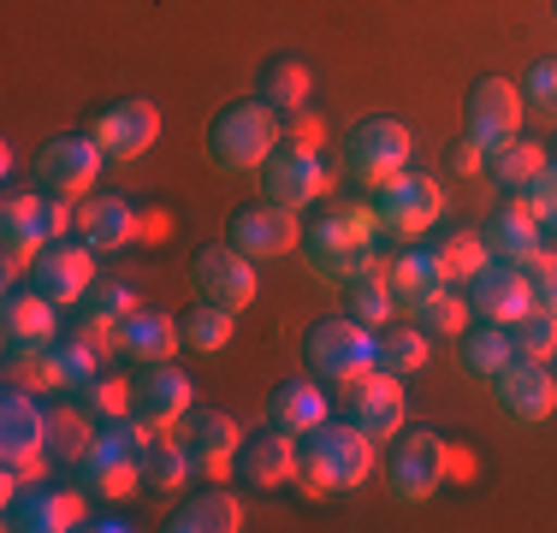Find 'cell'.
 Masks as SVG:
<instances>
[{"instance_id": "obj_1", "label": "cell", "mask_w": 557, "mask_h": 533, "mask_svg": "<svg viewBox=\"0 0 557 533\" xmlns=\"http://www.w3.org/2000/svg\"><path fill=\"white\" fill-rule=\"evenodd\" d=\"M380 213L368 202H321L314 220L302 225V261H309L314 278L326 285H350V278L374 273L380 266Z\"/></svg>"}, {"instance_id": "obj_2", "label": "cell", "mask_w": 557, "mask_h": 533, "mask_svg": "<svg viewBox=\"0 0 557 533\" xmlns=\"http://www.w3.org/2000/svg\"><path fill=\"white\" fill-rule=\"evenodd\" d=\"M374 438L356 421H321L302 438V462H297V492L302 498H326V492H350L374 474Z\"/></svg>"}, {"instance_id": "obj_3", "label": "cell", "mask_w": 557, "mask_h": 533, "mask_svg": "<svg viewBox=\"0 0 557 533\" xmlns=\"http://www.w3.org/2000/svg\"><path fill=\"white\" fill-rule=\"evenodd\" d=\"M154 445V426L137 421V416H113V421H96V445L89 457L77 462V486L89 498H125L131 486H143V457Z\"/></svg>"}, {"instance_id": "obj_4", "label": "cell", "mask_w": 557, "mask_h": 533, "mask_svg": "<svg viewBox=\"0 0 557 533\" xmlns=\"http://www.w3.org/2000/svg\"><path fill=\"white\" fill-rule=\"evenodd\" d=\"M285 137L278 131V113L268 101H225L214 119H208V137H202V149H208V166H220V172H256L261 160L273 154V142Z\"/></svg>"}, {"instance_id": "obj_5", "label": "cell", "mask_w": 557, "mask_h": 533, "mask_svg": "<svg viewBox=\"0 0 557 533\" xmlns=\"http://www.w3.org/2000/svg\"><path fill=\"white\" fill-rule=\"evenodd\" d=\"M302 368L321 385H356L362 373H374V326H362L356 314L314 320L302 332Z\"/></svg>"}, {"instance_id": "obj_6", "label": "cell", "mask_w": 557, "mask_h": 533, "mask_svg": "<svg viewBox=\"0 0 557 533\" xmlns=\"http://www.w3.org/2000/svg\"><path fill=\"white\" fill-rule=\"evenodd\" d=\"M409 154H416V137H409V125L392 113L356 119V125L344 131V172H350L362 190H380L397 172H409Z\"/></svg>"}, {"instance_id": "obj_7", "label": "cell", "mask_w": 557, "mask_h": 533, "mask_svg": "<svg viewBox=\"0 0 557 533\" xmlns=\"http://www.w3.org/2000/svg\"><path fill=\"white\" fill-rule=\"evenodd\" d=\"M261 178V202H278V208H309V202H326L333 190V166L314 142H297V137H278L273 154L256 166Z\"/></svg>"}, {"instance_id": "obj_8", "label": "cell", "mask_w": 557, "mask_h": 533, "mask_svg": "<svg viewBox=\"0 0 557 533\" xmlns=\"http://www.w3.org/2000/svg\"><path fill=\"white\" fill-rule=\"evenodd\" d=\"M445 480H450V445L440 433L416 426V433H397L392 438V450H386V492L397 504H428Z\"/></svg>"}, {"instance_id": "obj_9", "label": "cell", "mask_w": 557, "mask_h": 533, "mask_svg": "<svg viewBox=\"0 0 557 533\" xmlns=\"http://www.w3.org/2000/svg\"><path fill=\"white\" fill-rule=\"evenodd\" d=\"M72 225H77L72 202H60V196H48V190H42V196L12 190L7 202H0V249H7V256L36 261V249L60 244Z\"/></svg>"}, {"instance_id": "obj_10", "label": "cell", "mask_w": 557, "mask_h": 533, "mask_svg": "<svg viewBox=\"0 0 557 533\" xmlns=\"http://www.w3.org/2000/svg\"><path fill=\"white\" fill-rule=\"evenodd\" d=\"M89 492L77 480H24L18 492H7V528L12 533H65V528H84Z\"/></svg>"}, {"instance_id": "obj_11", "label": "cell", "mask_w": 557, "mask_h": 533, "mask_svg": "<svg viewBox=\"0 0 557 533\" xmlns=\"http://www.w3.org/2000/svg\"><path fill=\"white\" fill-rule=\"evenodd\" d=\"M374 213L392 237H428L445 220V190L428 172H397L392 184L374 190Z\"/></svg>"}, {"instance_id": "obj_12", "label": "cell", "mask_w": 557, "mask_h": 533, "mask_svg": "<svg viewBox=\"0 0 557 533\" xmlns=\"http://www.w3.org/2000/svg\"><path fill=\"white\" fill-rule=\"evenodd\" d=\"M101 160H108V149L89 131H65V137H54L36 154V184L48 196H60V202H84V190H96L101 178Z\"/></svg>"}, {"instance_id": "obj_13", "label": "cell", "mask_w": 557, "mask_h": 533, "mask_svg": "<svg viewBox=\"0 0 557 533\" xmlns=\"http://www.w3.org/2000/svg\"><path fill=\"white\" fill-rule=\"evenodd\" d=\"M190 285H196V297H202V302L232 309V314H244L249 302H256V290H261V285H256V261H249L237 244H208V249H196Z\"/></svg>"}, {"instance_id": "obj_14", "label": "cell", "mask_w": 557, "mask_h": 533, "mask_svg": "<svg viewBox=\"0 0 557 533\" xmlns=\"http://www.w3.org/2000/svg\"><path fill=\"white\" fill-rule=\"evenodd\" d=\"M522 107H528L522 84H510V77H481V84L469 89V101H462V131L493 154L510 137H522Z\"/></svg>"}, {"instance_id": "obj_15", "label": "cell", "mask_w": 557, "mask_h": 533, "mask_svg": "<svg viewBox=\"0 0 557 533\" xmlns=\"http://www.w3.org/2000/svg\"><path fill=\"white\" fill-rule=\"evenodd\" d=\"M225 244H237L249 261H278V256H290V249H302V220H297V208L249 202V208L232 213Z\"/></svg>"}, {"instance_id": "obj_16", "label": "cell", "mask_w": 557, "mask_h": 533, "mask_svg": "<svg viewBox=\"0 0 557 533\" xmlns=\"http://www.w3.org/2000/svg\"><path fill=\"white\" fill-rule=\"evenodd\" d=\"M96 285V249L89 244H48L36 249L30 261V290H42L54 309H65V302H84V290Z\"/></svg>"}, {"instance_id": "obj_17", "label": "cell", "mask_w": 557, "mask_h": 533, "mask_svg": "<svg viewBox=\"0 0 557 533\" xmlns=\"http://www.w3.org/2000/svg\"><path fill=\"white\" fill-rule=\"evenodd\" d=\"M344 409H350V421L362 426L374 445H392L397 433H404V416H409V404H404V385H397V373H362L356 385H344Z\"/></svg>"}, {"instance_id": "obj_18", "label": "cell", "mask_w": 557, "mask_h": 533, "mask_svg": "<svg viewBox=\"0 0 557 533\" xmlns=\"http://www.w3.org/2000/svg\"><path fill=\"white\" fill-rule=\"evenodd\" d=\"M493 397H498V409L510 421H528V426H540L557 409V380L546 373V362L540 356H516L504 373H493Z\"/></svg>"}, {"instance_id": "obj_19", "label": "cell", "mask_w": 557, "mask_h": 533, "mask_svg": "<svg viewBox=\"0 0 557 533\" xmlns=\"http://www.w3.org/2000/svg\"><path fill=\"white\" fill-rule=\"evenodd\" d=\"M89 137L108 149V160H137V154L154 149V137H161V113H154V101L125 96V101L101 107V119L89 125Z\"/></svg>"}, {"instance_id": "obj_20", "label": "cell", "mask_w": 557, "mask_h": 533, "mask_svg": "<svg viewBox=\"0 0 557 533\" xmlns=\"http://www.w3.org/2000/svg\"><path fill=\"white\" fill-rule=\"evenodd\" d=\"M190 409H196V385H190V373L154 362L149 373H143V380H131V416L149 421L154 433H161V426H178L184 416H190Z\"/></svg>"}, {"instance_id": "obj_21", "label": "cell", "mask_w": 557, "mask_h": 533, "mask_svg": "<svg viewBox=\"0 0 557 533\" xmlns=\"http://www.w3.org/2000/svg\"><path fill=\"white\" fill-rule=\"evenodd\" d=\"M178 445L190 450L196 474H225L237 462V450H244V433H237V421L225 409H190L178 421Z\"/></svg>"}, {"instance_id": "obj_22", "label": "cell", "mask_w": 557, "mask_h": 533, "mask_svg": "<svg viewBox=\"0 0 557 533\" xmlns=\"http://www.w3.org/2000/svg\"><path fill=\"white\" fill-rule=\"evenodd\" d=\"M528 302H534V285H528V273L510 266V261H486L481 273L469 278L474 320H498V326H510V320L528 314Z\"/></svg>"}, {"instance_id": "obj_23", "label": "cell", "mask_w": 557, "mask_h": 533, "mask_svg": "<svg viewBox=\"0 0 557 533\" xmlns=\"http://www.w3.org/2000/svg\"><path fill=\"white\" fill-rule=\"evenodd\" d=\"M297 462H302L297 438L278 433V426H261L256 438H244V450H237L232 469L244 474L256 492H273V486H290V480H297Z\"/></svg>"}, {"instance_id": "obj_24", "label": "cell", "mask_w": 557, "mask_h": 533, "mask_svg": "<svg viewBox=\"0 0 557 533\" xmlns=\"http://www.w3.org/2000/svg\"><path fill=\"white\" fill-rule=\"evenodd\" d=\"M108 332L96 326H77V332H54L48 344V368H54V392H77L101 373V356H108Z\"/></svg>"}, {"instance_id": "obj_25", "label": "cell", "mask_w": 557, "mask_h": 533, "mask_svg": "<svg viewBox=\"0 0 557 533\" xmlns=\"http://www.w3.org/2000/svg\"><path fill=\"white\" fill-rule=\"evenodd\" d=\"M113 344L131 356V362H166V356L184 344V320H172L166 309H131L125 320H119Z\"/></svg>"}, {"instance_id": "obj_26", "label": "cell", "mask_w": 557, "mask_h": 533, "mask_svg": "<svg viewBox=\"0 0 557 533\" xmlns=\"http://www.w3.org/2000/svg\"><path fill=\"white\" fill-rule=\"evenodd\" d=\"M261 421L278 426V433H290V438H309L314 426L333 421V416H326V392H321V385L285 380V385H273V392H268V409H261Z\"/></svg>"}, {"instance_id": "obj_27", "label": "cell", "mask_w": 557, "mask_h": 533, "mask_svg": "<svg viewBox=\"0 0 557 533\" xmlns=\"http://www.w3.org/2000/svg\"><path fill=\"white\" fill-rule=\"evenodd\" d=\"M481 237H486V249H493V261H510V266H522L540 244H546V232H540V220L528 202H504L493 220L481 225Z\"/></svg>"}, {"instance_id": "obj_28", "label": "cell", "mask_w": 557, "mask_h": 533, "mask_svg": "<svg viewBox=\"0 0 557 533\" xmlns=\"http://www.w3.org/2000/svg\"><path fill=\"white\" fill-rule=\"evenodd\" d=\"M380 273H386V285H392V297H397V309H416L428 290H440L445 285V273H440V256H433V244H409V249H397L392 261H380Z\"/></svg>"}, {"instance_id": "obj_29", "label": "cell", "mask_w": 557, "mask_h": 533, "mask_svg": "<svg viewBox=\"0 0 557 533\" xmlns=\"http://www.w3.org/2000/svg\"><path fill=\"white\" fill-rule=\"evenodd\" d=\"M77 232L89 249H125L143 232V213L119 196H89V202H77Z\"/></svg>"}, {"instance_id": "obj_30", "label": "cell", "mask_w": 557, "mask_h": 533, "mask_svg": "<svg viewBox=\"0 0 557 533\" xmlns=\"http://www.w3.org/2000/svg\"><path fill=\"white\" fill-rule=\"evenodd\" d=\"M237 528H244V504L225 486L196 492V498H184L178 510L166 516V533H237Z\"/></svg>"}, {"instance_id": "obj_31", "label": "cell", "mask_w": 557, "mask_h": 533, "mask_svg": "<svg viewBox=\"0 0 557 533\" xmlns=\"http://www.w3.org/2000/svg\"><path fill=\"white\" fill-rule=\"evenodd\" d=\"M0 332H7V344H54V302L30 285H12L0 302Z\"/></svg>"}, {"instance_id": "obj_32", "label": "cell", "mask_w": 557, "mask_h": 533, "mask_svg": "<svg viewBox=\"0 0 557 533\" xmlns=\"http://www.w3.org/2000/svg\"><path fill=\"white\" fill-rule=\"evenodd\" d=\"M256 101H268L273 113H302V107H309V65H302L297 53H273V60H261Z\"/></svg>"}, {"instance_id": "obj_33", "label": "cell", "mask_w": 557, "mask_h": 533, "mask_svg": "<svg viewBox=\"0 0 557 533\" xmlns=\"http://www.w3.org/2000/svg\"><path fill=\"white\" fill-rule=\"evenodd\" d=\"M457 362L469 373H481V380H493L516 362V338L510 326H498V320H481V326H462L457 332Z\"/></svg>"}, {"instance_id": "obj_34", "label": "cell", "mask_w": 557, "mask_h": 533, "mask_svg": "<svg viewBox=\"0 0 557 533\" xmlns=\"http://www.w3.org/2000/svg\"><path fill=\"white\" fill-rule=\"evenodd\" d=\"M89 445H96V416H89L77 397L60 409H48V457H54L60 469H77V462L89 457Z\"/></svg>"}, {"instance_id": "obj_35", "label": "cell", "mask_w": 557, "mask_h": 533, "mask_svg": "<svg viewBox=\"0 0 557 533\" xmlns=\"http://www.w3.org/2000/svg\"><path fill=\"white\" fill-rule=\"evenodd\" d=\"M428 356H433V344H428V332H421L416 320L374 338V368H380V373H397V380L421 373V368H428Z\"/></svg>"}, {"instance_id": "obj_36", "label": "cell", "mask_w": 557, "mask_h": 533, "mask_svg": "<svg viewBox=\"0 0 557 533\" xmlns=\"http://www.w3.org/2000/svg\"><path fill=\"white\" fill-rule=\"evenodd\" d=\"M486 172H493L498 190H528V184L546 172V149H540V142H528V137H510L504 149L486 154Z\"/></svg>"}, {"instance_id": "obj_37", "label": "cell", "mask_w": 557, "mask_h": 533, "mask_svg": "<svg viewBox=\"0 0 557 533\" xmlns=\"http://www.w3.org/2000/svg\"><path fill=\"white\" fill-rule=\"evenodd\" d=\"M131 309H137V290L125 285V278H96V285L84 290V302H77V314H84V326L96 332H119V320H125Z\"/></svg>"}, {"instance_id": "obj_38", "label": "cell", "mask_w": 557, "mask_h": 533, "mask_svg": "<svg viewBox=\"0 0 557 533\" xmlns=\"http://www.w3.org/2000/svg\"><path fill=\"white\" fill-rule=\"evenodd\" d=\"M344 314H356L362 326H374V332L397 314V297H392V285H386V273H380V266L344 285Z\"/></svg>"}, {"instance_id": "obj_39", "label": "cell", "mask_w": 557, "mask_h": 533, "mask_svg": "<svg viewBox=\"0 0 557 533\" xmlns=\"http://www.w3.org/2000/svg\"><path fill=\"white\" fill-rule=\"evenodd\" d=\"M190 474H196V462H190V450L178 445V433H172V438L154 433L149 457H143V486H149V492H178Z\"/></svg>"}, {"instance_id": "obj_40", "label": "cell", "mask_w": 557, "mask_h": 533, "mask_svg": "<svg viewBox=\"0 0 557 533\" xmlns=\"http://www.w3.org/2000/svg\"><path fill=\"white\" fill-rule=\"evenodd\" d=\"M469 314H474V309L462 302V290H457V285H440V290H428V297H421L416 309H409V320H416V326L428 332V338H433V332H445V338H457V332L469 326Z\"/></svg>"}, {"instance_id": "obj_41", "label": "cell", "mask_w": 557, "mask_h": 533, "mask_svg": "<svg viewBox=\"0 0 557 533\" xmlns=\"http://www.w3.org/2000/svg\"><path fill=\"white\" fill-rule=\"evenodd\" d=\"M433 256H440L445 285H469V278L493 261V249H486L481 232H457V237H440V244H433Z\"/></svg>"}, {"instance_id": "obj_42", "label": "cell", "mask_w": 557, "mask_h": 533, "mask_svg": "<svg viewBox=\"0 0 557 533\" xmlns=\"http://www.w3.org/2000/svg\"><path fill=\"white\" fill-rule=\"evenodd\" d=\"M510 338H516V356H540V362H546L557 350V302L534 297L522 320H510Z\"/></svg>"}, {"instance_id": "obj_43", "label": "cell", "mask_w": 557, "mask_h": 533, "mask_svg": "<svg viewBox=\"0 0 557 533\" xmlns=\"http://www.w3.org/2000/svg\"><path fill=\"white\" fill-rule=\"evenodd\" d=\"M232 309H214V302H202V309H190L184 314V344L190 350H202V356H214V350H225L232 344Z\"/></svg>"}, {"instance_id": "obj_44", "label": "cell", "mask_w": 557, "mask_h": 533, "mask_svg": "<svg viewBox=\"0 0 557 533\" xmlns=\"http://www.w3.org/2000/svg\"><path fill=\"white\" fill-rule=\"evenodd\" d=\"M77 404L89 409L96 421H113V416H131V385L125 380H108V373H96L89 385H77Z\"/></svg>"}, {"instance_id": "obj_45", "label": "cell", "mask_w": 557, "mask_h": 533, "mask_svg": "<svg viewBox=\"0 0 557 533\" xmlns=\"http://www.w3.org/2000/svg\"><path fill=\"white\" fill-rule=\"evenodd\" d=\"M522 101L534 107V113L557 119V53H552V60H534V65H528V77H522Z\"/></svg>"}, {"instance_id": "obj_46", "label": "cell", "mask_w": 557, "mask_h": 533, "mask_svg": "<svg viewBox=\"0 0 557 533\" xmlns=\"http://www.w3.org/2000/svg\"><path fill=\"white\" fill-rule=\"evenodd\" d=\"M522 202L534 208L540 232H546V237H557V160H546V172H540V178L522 190Z\"/></svg>"}, {"instance_id": "obj_47", "label": "cell", "mask_w": 557, "mask_h": 533, "mask_svg": "<svg viewBox=\"0 0 557 533\" xmlns=\"http://www.w3.org/2000/svg\"><path fill=\"white\" fill-rule=\"evenodd\" d=\"M522 273H528V285H534V297L557 302V249H552V244H540L534 256L522 261Z\"/></svg>"}, {"instance_id": "obj_48", "label": "cell", "mask_w": 557, "mask_h": 533, "mask_svg": "<svg viewBox=\"0 0 557 533\" xmlns=\"http://www.w3.org/2000/svg\"><path fill=\"white\" fill-rule=\"evenodd\" d=\"M445 160H450V172H462V178H469V172H481V166H486V149H481L474 137H457Z\"/></svg>"}, {"instance_id": "obj_49", "label": "cell", "mask_w": 557, "mask_h": 533, "mask_svg": "<svg viewBox=\"0 0 557 533\" xmlns=\"http://www.w3.org/2000/svg\"><path fill=\"white\" fill-rule=\"evenodd\" d=\"M84 528H96V533H119V528H131V522H125L119 510H101V516H89Z\"/></svg>"}, {"instance_id": "obj_50", "label": "cell", "mask_w": 557, "mask_h": 533, "mask_svg": "<svg viewBox=\"0 0 557 533\" xmlns=\"http://www.w3.org/2000/svg\"><path fill=\"white\" fill-rule=\"evenodd\" d=\"M552 12H557V0H552Z\"/></svg>"}, {"instance_id": "obj_51", "label": "cell", "mask_w": 557, "mask_h": 533, "mask_svg": "<svg viewBox=\"0 0 557 533\" xmlns=\"http://www.w3.org/2000/svg\"><path fill=\"white\" fill-rule=\"evenodd\" d=\"M552 356H557V350H552Z\"/></svg>"}]
</instances>
